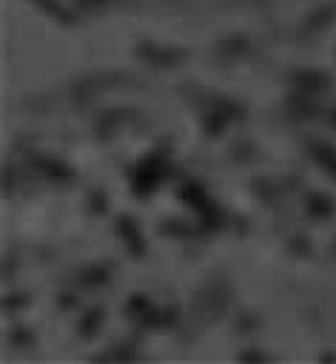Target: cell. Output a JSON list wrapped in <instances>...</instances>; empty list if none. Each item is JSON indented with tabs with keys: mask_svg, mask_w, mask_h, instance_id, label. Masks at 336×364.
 Listing matches in <instances>:
<instances>
[{
	"mask_svg": "<svg viewBox=\"0 0 336 364\" xmlns=\"http://www.w3.org/2000/svg\"><path fill=\"white\" fill-rule=\"evenodd\" d=\"M162 173H165V159L154 154L151 159H145V162L134 171V188H137L140 193H148V191L162 179Z\"/></svg>",
	"mask_w": 336,
	"mask_h": 364,
	"instance_id": "6da1fadb",
	"label": "cell"
},
{
	"mask_svg": "<svg viewBox=\"0 0 336 364\" xmlns=\"http://www.w3.org/2000/svg\"><path fill=\"white\" fill-rule=\"evenodd\" d=\"M296 91H308V94H322L327 88V77L325 74H299L293 77Z\"/></svg>",
	"mask_w": 336,
	"mask_h": 364,
	"instance_id": "7a4b0ae2",
	"label": "cell"
},
{
	"mask_svg": "<svg viewBox=\"0 0 336 364\" xmlns=\"http://www.w3.org/2000/svg\"><path fill=\"white\" fill-rule=\"evenodd\" d=\"M313 159H316V165H322L325 171L336 173V151H333L330 145H316V148H313Z\"/></svg>",
	"mask_w": 336,
	"mask_h": 364,
	"instance_id": "3957f363",
	"label": "cell"
},
{
	"mask_svg": "<svg viewBox=\"0 0 336 364\" xmlns=\"http://www.w3.org/2000/svg\"><path fill=\"white\" fill-rule=\"evenodd\" d=\"M37 3H40L43 9H48V14H54V17H60V20H65V11H63V9H60V6L54 3V0H37Z\"/></svg>",
	"mask_w": 336,
	"mask_h": 364,
	"instance_id": "277c9868",
	"label": "cell"
},
{
	"mask_svg": "<svg viewBox=\"0 0 336 364\" xmlns=\"http://www.w3.org/2000/svg\"><path fill=\"white\" fill-rule=\"evenodd\" d=\"M80 3H85V6H105L108 0H80Z\"/></svg>",
	"mask_w": 336,
	"mask_h": 364,
	"instance_id": "5b68a950",
	"label": "cell"
},
{
	"mask_svg": "<svg viewBox=\"0 0 336 364\" xmlns=\"http://www.w3.org/2000/svg\"><path fill=\"white\" fill-rule=\"evenodd\" d=\"M333 122H336V117H333Z\"/></svg>",
	"mask_w": 336,
	"mask_h": 364,
	"instance_id": "8992f818",
	"label": "cell"
}]
</instances>
